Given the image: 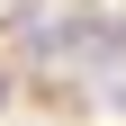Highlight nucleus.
I'll return each mask as SVG.
<instances>
[{
  "label": "nucleus",
  "instance_id": "1",
  "mask_svg": "<svg viewBox=\"0 0 126 126\" xmlns=\"http://www.w3.org/2000/svg\"><path fill=\"white\" fill-rule=\"evenodd\" d=\"M0 90H9V81H0Z\"/></svg>",
  "mask_w": 126,
  "mask_h": 126
}]
</instances>
